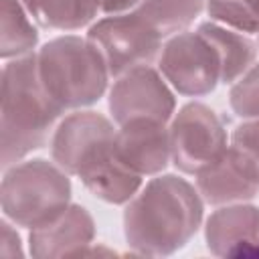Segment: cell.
<instances>
[{
	"label": "cell",
	"mask_w": 259,
	"mask_h": 259,
	"mask_svg": "<svg viewBox=\"0 0 259 259\" xmlns=\"http://www.w3.org/2000/svg\"><path fill=\"white\" fill-rule=\"evenodd\" d=\"M36 24L53 30H79L101 10L99 0H20Z\"/></svg>",
	"instance_id": "2e32d148"
},
{
	"label": "cell",
	"mask_w": 259,
	"mask_h": 259,
	"mask_svg": "<svg viewBox=\"0 0 259 259\" xmlns=\"http://www.w3.org/2000/svg\"><path fill=\"white\" fill-rule=\"evenodd\" d=\"M144 0H99L101 4V12H105L107 16H115V14H127L132 10H136Z\"/></svg>",
	"instance_id": "603a6c76"
},
{
	"label": "cell",
	"mask_w": 259,
	"mask_h": 259,
	"mask_svg": "<svg viewBox=\"0 0 259 259\" xmlns=\"http://www.w3.org/2000/svg\"><path fill=\"white\" fill-rule=\"evenodd\" d=\"M229 105L241 119L259 117V63H253L229 91Z\"/></svg>",
	"instance_id": "ffe728a7"
},
{
	"label": "cell",
	"mask_w": 259,
	"mask_h": 259,
	"mask_svg": "<svg viewBox=\"0 0 259 259\" xmlns=\"http://www.w3.org/2000/svg\"><path fill=\"white\" fill-rule=\"evenodd\" d=\"M61 113L42 87L36 55L8 61L0 79V166L6 170L40 150Z\"/></svg>",
	"instance_id": "7a4b0ae2"
},
{
	"label": "cell",
	"mask_w": 259,
	"mask_h": 259,
	"mask_svg": "<svg viewBox=\"0 0 259 259\" xmlns=\"http://www.w3.org/2000/svg\"><path fill=\"white\" fill-rule=\"evenodd\" d=\"M206 14L212 22L233 28L237 32H259V20L245 0H206Z\"/></svg>",
	"instance_id": "d6986e66"
},
{
	"label": "cell",
	"mask_w": 259,
	"mask_h": 259,
	"mask_svg": "<svg viewBox=\"0 0 259 259\" xmlns=\"http://www.w3.org/2000/svg\"><path fill=\"white\" fill-rule=\"evenodd\" d=\"M206 0H144L136 12L162 38L184 32L204 10Z\"/></svg>",
	"instance_id": "e0dca14e"
},
{
	"label": "cell",
	"mask_w": 259,
	"mask_h": 259,
	"mask_svg": "<svg viewBox=\"0 0 259 259\" xmlns=\"http://www.w3.org/2000/svg\"><path fill=\"white\" fill-rule=\"evenodd\" d=\"M204 243L217 257L259 251V206L247 202L219 206L206 219Z\"/></svg>",
	"instance_id": "7c38bea8"
},
{
	"label": "cell",
	"mask_w": 259,
	"mask_h": 259,
	"mask_svg": "<svg viewBox=\"0 0 259 259\" xmlns=\"http://www.w3.org/2000/svg\"><path fill=\"white\" fill-rule=\"evenodd\" d=\"M14 225V223H12ZM12 225L8 223V219L0 221V255L2 257H22V245H20V237L18 233L12 229Z\"/></svg>",
	"instance_id": "7402d4cb"
},
{
	"label": "cell",
	"mask_w": 259,
	"mask_h": 259,
	"mask_svg": "<svg viewBox=\"0 0 259 259\" xmlns=\"http://www.w3.org/2000/svg\"><path fill=\"white\" fill-rule=\"evenodd\" d=\"M71 174L57 162L32 158L4 170L0 204L16 227L34 229L59 217L71 204Z\"/></svg>",
	"instance_id": "277c9868"
},
{
	"label": "cell",
	"mask_w": 259,
	"mask_h": 259,
	"mask_svg": "<svg viewBox=\"0 0 259 259\" xmlns=\"http://www.w3.org/2000/svg\"><path fill=\"white\" fill-rule=\"evenodd\" d=\"M111 119L97 111H75L59 121L51 136V158L67 174L77 176L79 168L99 148L115 140Z\"/></svg>",
	"instance_id": "9c48e42d"
},
{
	"label": "cell",
	"mask_w": 259,
	"mask_h": 259,
	"mask_svg": "<svg viewBox=\"0 0 259 259\" xmlns=\"http://www.w3.org/2000/svg\"><path fill=\"white\" fill-rule=\"evenodd\" d=\"M229 150L243 168L259 182V117L245 119L231 134Z\"/></svg>",
	"instance_id": "44dd1931"
},
{
	"label": "cell",
	"mask_w": 259,
	"mask_h": 259,
	"mask_svg": "<svg viewBox=\"0 0 259 259\" xmlns=\"http://www.w3.org/2000/svg\"><path fill=\"white\" fill-rule=\"evenodd\" d=\"M85 38L99 51L109 77L113 79L132 69L152 65L162 51V36L136 12L97 20L89 26Z\"/></svg>",
	"instance_id": "5b68a950"
},
{
	"label": "cell",
	"mask_w": 259,
	"mask_h": 259,
	"mask_svg": "<svg viewBox=\"0 0 259 259\" xmlns=\"http://www.w3.org/2000/svg\"><path fill=\"white\" fill-rule=\"evenodd\" d=\"M176 109V97L160 71L138 67L113 81L109 89V111L117 125L148 117L168 123Z\"/></svg>",
	"instance_id": "ba28073f"
},
{
	"label": "cell",
	"mask_w": 259,
	"mask_h": 259,
	"mask_svg": "<svg viewBox=\"0 0 259 259\" xmlns=\"http://www.w3.org/2000/svg\"><path fill=\"white\" fill-rule=\"evenodd\" d=\"M196 32H200L214 49L221 63V83L225 85H233L257 59V42L243 32L212 20L200 22Z\"/></svg>",
	"instance_id": "9a60e30c"
},
{
	"label": "cell",
	"mask_w": 259,
	"mask_h": 259,
	"mask_svg": "<svg viewBox=\"0 0 259 259\" xmlns=\"http://www.w3.org/2000/svg\"><path fill=\"white\" fill-rule=\"evenodd\" d=\"M247 4H249V8H251V12L257 16V20H259V0H245Z\"/></svg>",
	"instance_id": "cb8c5ba5"
},
{
	"label": "cell",
	"mask_w": 259,
	"mask_h": 259,
	"mask_svg": "<svg viewBox=\"0 0 259 259\" xmlns=\"http://www.w3.org/2000/svg\"><path fill=\"white\" fill-rule=\"evenodd\" d=\"M113 144L115 140L87 158L77 176L83 186L99 200L109 204H127L142 188L144 176H140L119 160Z\"/></svg>",
	"instance_id": "4fadbf2b"
},
{
	"label": "cell",
	"mask_w": 259,
	"mask_h": 259,
	"mask_svg": "<svg viewBox=\"0 0 259 259\" xmlns=\"http://www.w3.org/2000/svg\"><path fill=\"white\" fill-rule=\"evenodd\" d=\"M20 0H0V57L16 59L30 55L38 42V30Z\"/></svg>",
	"instance_id": "ac0fdd59"
},
{
	"label": "cell",
	"mask_w": 259,
	"mask_h": 259,
	"mask_svg": "<svg viewBox=\"0 0 259 259\" xmlns=\"http://www.w3.org/2000/svg\"><path fill=\"white\" fill-rule=\"evenodd\" d=\"M95 239V221L81 204H69L53 221L30 229L28 249L36 259H57L83 253Z\"/></svg>",
	"instance_id": "8fae6325"
},
{
	"label": "cell",
	"mask_w": 259,
	"mask_h": 259,
	"mask_svg": "<svg viewBox=\"0 0 259 259\" xmlns=\"http://www.w3.org/2000/svg\"><path fill=\"white\" fill-rule=\"evenodd\" d=\"M194 176L198 194L212 206L247 202L259 194V182L243 168V164L233 156L229 148L219 160H214Z\"/></svg>",
	"instance_id": "5bb4252c"
},
{
	"label": "cell",
	"mask_w": 259,
	"mask_h": 259,
	"mask_svg": "<svg viewBox=\"0 0 259 259\" xmlns=\"http://www.w3.org/2000/svg\"><path fill=\"white\" fill-rule=\"evenodd\" d=\"M172 164L184 174H196L219 160L229 144L219 115L200 101H190L170 119Z\"/></svg>",
	"instance_id": "8992f818"
},
{
	"label": "cell",
	"mask_w": 259,
	"mask_h": 259,
	"mask_svg": "<svg viewBox=\"0 0 259 259\" xmlns=\"http://www.w3.org/2000/svg\"><path fill=\"white\" fill-rule=\"evenodd\" d=\"M113 146L119 160L140 176L162 174L172 162L170 130L158 119L138 117L121 123Z\"/></svg>",
	"instance_id": "30bf717a"
},
{
	"label": "cell",
	"mask_w": 259,
	"mask_h": 259,
	"mask_svg": "<svg viewBox=\"0 0 259 259\" xmlns=\"http://www.w3.org/2000/svg\"><path fill=\"white\" fill-rule=\"evenodd\" d=\"M36 59L42 87L61 111L87 107L103 97L109 71L87 38L57 36L38 49Z\"/></svg>",
	"instance_id": "3957f363"
},
{
	"label": "cell",
	"mask_w": 259,
	"mask_h": 259,
	"mask_svg": "<svg viewBox=\"0 0 259 259\" xmlns=\"http://www.w3.org/2000/svg\"><path fill=\"white\" fill-rule=\"evenodd\" d=\"M202 212V196L188 180L156 174L123 210L125 243L138 255H172L196 235Z\"/></svg>",
	"instance_id": "6da1fadb"
},
{
	"label": "cell",
	"mask_w": 259,
	"mask_h": 259,
	"mask_svg": "<svg viewBox=\"0 0 259 259\" xmlns=\"http://www.w3.org/2000/svg\"><path fill=\"white\" fill-rule=\"evenodd\" d=\"M158 71L168 85L186 97H202L221 83V63L210 42L200 32L170 36L158 55Z\"/></svg>",
	"instance_id": "52a82bcc"
}]
</instances>
